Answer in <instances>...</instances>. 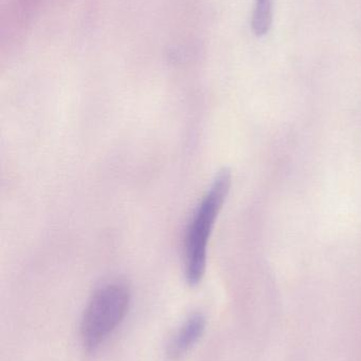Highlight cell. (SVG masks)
<instances>
[{
    "label": "cell",
    "instance_id": "2",
    "mask_svg": "<svg viewBox=\"0 0 361 361\" xmlns=\"http://www.w3.org/2000/svg\"><path fill=\"white\" fill-rule=\"evenodd\" d=\"M131 300V288L124 282H108L95 290L81 320V339L87 350L97 349L122 324Z\"/></svg>",
    "mask_w": 361,
    "mask_h": 361
},
{
    "label": "cell",
    "instance_id": "4",
    "mask_svg": "<svg viewBox=\"0 0 361 361\" xmlns=\"http://www.w3.org/2000/svg\"><path fill=\"white\" fill-rule=\"evenodd\" d=\"M273 23V0H256L252 15V31L256 36L268 33Z\"/></svg>",
    "mask_w": 361,
    "mask_h": 361
},
{
    "label": "cell",
    "instance_id": "1",
    "mask_svg": "<svg viewBox=\"0 0 361 361\" xmlns=\"http://www.w3.org/2000/svg\"><path fill=\"white\" fill-rule=\"evenodd\" d=\"M230 186V171L227 169L220 171L197 205L187 227L184 267V278L190 286H197L205 275L210 237Z\"/></svg>",
    "mask_w": 361,
    "mask_h": 361
},
{
    "label": "cell",
    "instance_id": "3",
    "mask_svg": "<svg viewBox=\"0 0 361 361\" xmlns=\"http://www.w3.org/2000/svg\"><path fill=\"white\" fill-rule=\"evenodd\" d=\"M206 326L207 320L203 314L193 313L189 316L167 345V360L177 361L184 358L201 341Z\"/></svg>",
    "mask_w": 361,
    "mask_h": 361
}]
</instances>
